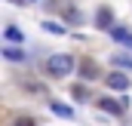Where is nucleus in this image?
<instances>
[{"instance_id": "obj_10", "label": "nucleus", "mask_w": 132, "mask_h": 126, "mask_svg": "<svg viewBox=\"0 0 132 126\" xmlns=\"http://www.w3.org/2000/svg\"><path fill=\"white\" fill-rule=\"evenodd\" d=\"M6 40H12V43H22V31H19L15 25H9V28H6Z\"/></svg>"}, {"instance_id": "obj_2", "label": "nucleus", "mask_w": 132, "mask_h": 126, "mask_svg": "<svg viewBox=\"0 0 132 126\" xmlns=\"http://www.w3.org/2000/svg\"><path fill=\"white\" fill-rule=\"evenodd\" d=\"M108 86L117 89V92H126V89H129V77L120 74V71H114V74H108Z\"/></svg>"}, {"instance_id": "obj_8", "label": "nucleus", "mask_w": 132, "mask_h": 126, "mask_svg": "<svg viewBox=\"0 0 132 126\" xmlns=\"http://www.w3.org/2000/svg\"><path fill=\"white\" fill-rule=\"evenodd\" d=\"M49 111L59 114V117H74V111H71L68 105H59V101H49Z\"/></svg>"}, {"instance_id": "obj_12", "label": "nucleus", "mask_w": 132, "mask_h": 126, "mask_svg": "<svg viewBox=\"0 0 132 126\" xmlns=\"http://www.w3.org/2000/svg\"><path fill=\"white\" fill-rule=\"evenodd\" d=\"M15 126H37V123H34V117H19Z\"/></svg>"}, {"instance_id": "obj_9", "label": "nucleus", "mask_w": 132, "mask_h": 126, "mask_svg": "<svg viewBox=\"0 0 132 126\" xmlns=\"http://www.w3.org/2000/svg\"><path fill=\"white\" fill-rule=\"evenodd\" d=\"M114 65H117V68H129V71H132V59H129V56H123V52L114 56Z\"/></svg>"}, {"instance_id": "obj_6", "label": "nucleus", "mask_w": 132, "mask_h": 126, "mask_svg": "<svg viewBox=\"0 0 132 126\" xmlns=\"http://www.w3.org/2000/svg\"><path fill=\"white\" fill-rule=\"evenodd\" d=\"M111 37H114L117 43H126V46L132 49V31H126V28H114V31H111Z\"/></svg>"}, {"instance_id": "obj_14", "label": "nucleus", "mask_w": 132, "mask_h": 126, "mask_svg": "<svg viewBox=\"0 0 132 126\" xmlns=\"http://www.w3.org/2000/svg\"><path fill=\"white\" fill-rule=\"evenodd\" d=\"M12 3H22V0H12Z\"/></svg>"}, {"instance_id": "obj_7", "label": "nucleus", "mask_w": 132, "mask_h": 126, "mask_svg": "<svg viewBox=\"0 0 132 126\" xmlns=\"http://www.w3.org/2000/svg\"><path fill=\"white\" fill-rule=\"evenodd\" d=\"M3 56L9 62H25V49H19V46H3Z\"/></svg>"}, {"instance_id": "obj_13", "label": "nucleus", "mask_w": 132, "mask_h": 126, "mask_svg": "<svg viewBox=\"0 0 132 126\" xmlns=\"http://www.w3.org/2000/svg\"><path fill=\"white\" fill-rule=\"evenodd\" d=\"M43 28H46V31H52V34H62V28H59L55 22H43Z\"/></svg>"}, {"instance_id": "obj_11", "label": "nucleus", "mask_w": 132, "mask_h": 126, "mask_svg": "<svg viewBox=\"0 0 132 126\" xmlns=\"http://www.w3.org/2000/svg\"><path fill=\"white\" fill-rule=\"evenodd\" d=\"M71 95H77L80 101H86V98H89V92H86L83 86H74V89H71Z\"/></svg>"}, {"instance_id": "obj_5", "label": "nucleus", "mask_w": 132, "mask_h": 126, "mask_svg": "<svg viewBox=\"0 0 132 126\" xmlns=\"http://www.w3.org/2000/svg\"><path fill=\"white\" fill-rule=\"evenodd\" d=\"M80 77H86V80L98 77V71H95V62H92V59H83V62H80Z\"/></svg>"}, {"instance_id": "obj_4", "label": "nucleus", "mask_w": 132, "mask_h": 126, "mask_svg": "<svg viewBox=\"0 0 132 126\" xmlns=\"http://www.w3.org/2000/svg\"><path fill=\"white\" fill-rule=\"evenodd\" d=\"M98 108H101V111H111V114H123L126 101H114V98H98Z\"/></svg>"}, {"instance_id": "obj_3", "label": "nucleus", "mask_w": 132, "mask_h": 126, "mask_svg": "<svg viewBox=\"0 0 132 126\" xmlns=\"http://www.w3.org/2000/svg\"><path fill=\"white\" fill-rule=\"evenodd\" d=\"M111 22H114V12H111L108 6H101L98 12H95V25H98V28H111V31H114V25H111Z\"/></svg>"}, {"instance_id": "obj_1", "label": "nucleus", "mask_w": 132, "mask_h": 126, "mask_svg": "<svg viewBox=\"0 0 132 126\" xmlns=\"http://www.w3.org/2000/svg\"><path fill=\"white\" fill-rule=\"evenodd\" d=\"M46 71L52 74V77H65L74 71V59L71 56H49L46 59Z\"/></svg>"}]
</instances>
